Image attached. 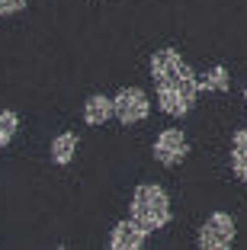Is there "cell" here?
I'll list each match as a JSON object with an SVG mask.
<instances>
[{"instance_id": "277c9868", "label": "cell", "mask_w": 247, "mask_h": 250, "mask_svg": "<svg viewBox=\"0 0 247 250\" xmlns=\"http://www.w3.org/2000/svg\"><path fill=\"white\" fill-rule=\"evenodd\" d=\"M112 103H116V119L122 125H138L151 112V96L141 87H122L112 96Z\"/></svg>"}, {"instance_id": "5b68a950", "label": "cell", "mask_w": 247, "mask_h": 250, "mask_svg": "<svg viewBox=\"0 0 247 250\" xmlns=\"http://www.w3.org/2000/svg\"><path fill=\"white\" fill-rule=\"evenodd\" d=\"M151 151H154V161L160 167H180L189 154V141L180 128H164V132H157Z\"/></svg>"}, {"instance_id": "ba28073f", "label": "cell", "mask_w": 247, "mask_h": 250, "mask_svg": "<svg viewBox=\"0 0 247 250\" xmlns=\"http://www.w3.org/2000/svg\"><path fill=\"white\" fill-rule=\"evenodd\" d=\"M228 161H231V173L247 186V128H238L231 135V154H228Z\"/></svg>"}, {"instance_id": "9c48e42d", "label": "cell", "mask_w": 247, "mask_h": 250, "mask_svg": "<svg viewBox=\"0 0 247 250\" xmlns=\"http://www.w3.org/2000/svg\"><path fill=\"white\" fill-rule=\"evenodd\" d=\"M48 154H51V164H58V167L71 164L74 154H77V135L74 132H58L55 138H51V145H48Z\"/></svg>"}, {"instance_id": "52a82bcc", "label": "cell", "mask_w": 247, "mask_h": 250, "mask_svg": "<svg viewBox=\"0 0 247 250\" xmlns=\"http://www.w3.org/2000/svg\"><path fill=\"white\" fill-rule=\"evenodd\" d=\"M80 116H84V122H87V125L100 128V125H106L109 119H116V103H112V96L93 93V96H87V100H84Z\"/></svg>"}, {"instance_id": "7c38bea8", "label": "cell", "mask_w": 247, "mask_h": 250, "mask_svg": "<svg viewBox=\"0 0 247 250\" xmlns=\"http://www.w3.org/2000/svg\"><path fill=\"white\" fill-rule=\"evenodd\" d=\"M29 7V0H0V16H13Z\"/></svg>"}, {"instance_id": "7a4b0ae2", "label": "cell", "mask_w": 247, "mask_h": 250, "mask_svg": "<svg viewBox=\"0 0 247 250\" xmlns=\"http://www.w3.org/2000/svg\"><path fill=\"white\" fill-rule=\"evenodd\" d=\"M129 215L138 221V225H145L148 231H160L170 221V215H174L170 212V196L164 192V186H157V183H141L132 192Z\"/></svg>"}, {"instance_id": "6da1fadb", "label": "cell", "mask_w": 247, "mask_h": 250, "mask_svg": "<svg viewBox=\"0 0 247 250\" xmlns=\"http://www.w3.org/2000/svg\"><path fill=\"white\" fill-rule=\"evenodd\" d=\"M148 71H151V81H154L157 109L164 112V116L180 119L196 106L199 74L180 58L177 48H157V52H151Z\"/></svg>"}, {"instance_id": "8992f818", "label": "cell", "mask_w": 247, "mask_h": 250, "mask_svg": "<svg viewBox=\"0 0 247 250\" xmlns=\"http://www.w3.org/2000/svg\"><path fill=\"white\" fill-rule=\"evenodd\" d=\"M148 234H151V231L129 215V218L112 225V231H109V247L112 250H141L145 241H148Z\"/></svg>"}, {"instance_id": "3957f363", "label": "cell", "mask_w": 247, "mask_h": 250, "mask_svg": "<svg viewBox=\"0 0 247 250\" xmlns=\"http://www.w3.org/2000/svg\"><path fill=\"white\" fill-rule=\"evenodd\" d=\"M234 237H238V221L228 212H212L199 228L196 244L202 250H228L234 244Z\"/></svg>"}, {"instance_id": "4fadbf2b", "label": "cell", "mask_w": 247, "mask_h": 250, "mask_svg": "<svg viewBox=\"0 0 247 250\" xmlns=\"http://www.w3.org/2000/svg\"><path fill=\"white\" fill-rule=\"evenodd\" d=\"M244 103H247V83H244Z\"/></svg>"}, {"instance_id": "30bf717a", "label": "cell", "mask_w": 247, "mask_h": 250, "mask_svg": "<svg viewBox=\"0 0 247 250\" xmlns=\"http://www.w3.org/2000/svg\"><path fill=\"white\" fill-rule=\"evenodd\" d=\"M228 87H231V77L225 64H212L205 74H199V93H225Z\"/></svg>"}, {"instance_id": "8fae6325", "label": "cell", "mask_w": 247, "mask_h": 250, "mask_svg": "<svg viewBox=\"0 0 247 250\" xmlns=\"http://www.w3.org/2000/svg\"><path fill=\"white\" fill-rule=\"evenodd\" d=\"M20 132V112L13 109H0V147H7Z\"/></svg>"}]
</instances>
